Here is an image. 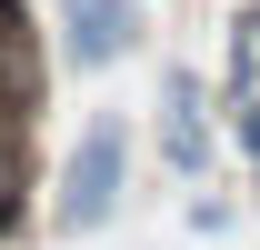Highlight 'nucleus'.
<instances>
[{
	"mask_svg": "<svg viewBox=\"0 0 260 250\" xmlns=\"http://www.w3.org/2000/svg\"><path fill=\"white\" fill-rule=\"evenodd\" d=\"M120 190H130V130H120V110H100V120H80V140H70V160H60L50 230H60V240L100 230V220L120 210Z\"/></svg>",
	"mask_w": 260,
	"mask_h": 250,
	"instance_id": "1",
	"label": "nucleus"
},
{
	"mask_svg": "<svg viewBox=\"0 0 260 250\" xmlns=\"http://www.w3.org/2000/svg\"><path fill=\"white\" fill-rule=\"evenodd\" d=\"M30 100H40V80L10 60V50H0V130H20V120H30Z\"/></svg>",
	"mask_w": 260,
	"mask_h": 250,
	"instance_id": "6",
	"label": "nucleus"
},
{
	"mask_svg": "<svg viewBox=\"0 0 260 250\" xmlns=\"http://www.w3.org/2000/svg\"><path fill=\"white\" fill-rule=\"evenodd\" d=\"M250 80H260V0L230 20V90H250Z\"/></svg>",
	"mask_w": 260,
	"mask_h": 250,
	"instance_id": "5",
	"label": "nucleus"
},
{
	"mask_svg": "<svg viewBox=\"0 0 260 250\" xmlns=\"http://www.w3.org/2000/svg\"><path fill=\"white\" fill-rule=\"evenodd\" d=\"M230 140H240V160L260 170V80H250V90H230Z\"/></svg>",
	"mask_w": 260,
	"mask_h": 250,
	"instance_id": "7",
	"label": "nucleus"
},
{
	"mask_svg": "<svg viewBox=\"0 0 260 250\" xmlns=\"http://www.w3.org/2000/svg\"><path fill=\"white\" fill-rule=\"evenodd\" d=\"M20 190H30V150H20V130H0V240L20 230Z\"/></svg>",
	"mask_w": 260,
	"mask_h": 250,
	"instance_id": "4",
	"label": "nucleus"
},
{
	"mask_svg": "<svg viewBox=\"0 0 260 250\" xmlns=\"http://www.w3.org/2000/svg\"><path fill=\"white\" fill-rule=\"evenodd\" d=\"M160 160L180 170V180H200V170H210V120H200V70H180V60L160 70Z\"/></svg>",
	"mask_w": 260,
	"mask_h": 250,
	"instance_id": "3",
	"label": "nucleus"
},
{
	"mask_svg": "<svg viewBox=\"0 0 260 250\" xmlns=\"http://www.w3.org/2000/svg\"><path fill=\"white\" fill-rule=\"evenodd\" d=\"M150 10L140 0H60V60L70 70H110L120 50H140Z\"/></svg>",
	"mask_w": 260,
	"mask_h": 250,
	"instance_id": "2",
	"label": "nucleus"
}]
</instances>
